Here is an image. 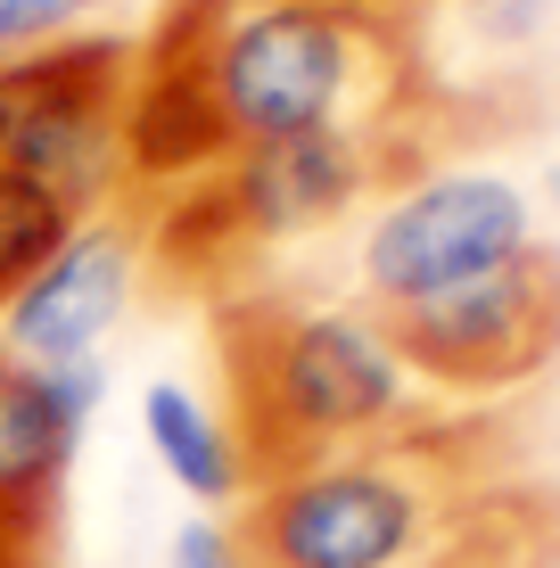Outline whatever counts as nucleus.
I'll return each mask as SVG.
<instances>
[{"label": "nucleus", "instance_id": "nucleus-12", "mask_svg": "<svg viewBox=\"0 0 560 568\" xmlns=\"http://www.w3.org/2000/svg\"><path fill=\"white\" fill-rule=\"evenodd\" d=\"M165 568H256V552H247L240 519L198 511V519H182V527L165 536Z\"/></svg>", "mask_w": 560, "mask_h": 568}, {"label": "nucleus", "instance_id": "nucleus-6", "mask_svg": "<svg viewBox=\"0 0 560 568\" xmlns=\"http://www.w3.org/2000/svg\"><path fill=\"white\" fill-rule=\"evenodd\" d=\"M528 247H544L536 240V199L511 173L437 165V173H404L371 206V223L355 240V281L371 313H413L519 264Z\"/></svg>", "mask_w": 560, "mask_h": 568}, {"label": "nucleus", "instance_id": "nucleus-4", "mask_svg": "<svg viewBox=\"0 0 560 568\" xmlns=\"http://www.w3.org/2000/svg\"><path fill=\"white\" fill-rule=\"evenodd\" d=\"M141 50L115 33H67V42L0 67V165L58 190L74 214H108L132 182L124 108Z\"/></svg>", "mask_w": 560, "mask_h": 568}, {"label": "nucleus", "instance_id": "nucleus-14", "mask_svg": "<svg viewBox=\"0 0 560 568\" xmlns=\"http://www.w3.org/2000/svg\"><path fill=\"white\" fill-rule=\"evenodd\" d=\"M470 9V33L478 42H495V50H528L536 33L560 17V0H461Z\"/></svg>", "mask_w": 560, "mask_h": 568}, {"label": "nucleus", "instance_id": "nucleus-13", "mask_svg": "<svg viewBox=\"0 0 560 568\" xmlns=\"http://www.w3.org/2000/svg\"><path fill=\"white\" fill-rule=\"evenodd\" d=\"M67 33H83V17H74L67 0H0V67L67 42Z\"/></svg>", "mask_w": 560, "mask_h": 568}, {"label": "nucleus", "instance_id": "nucleus-7", "mask_svg": "<svg viewBox=\"0 0 560 568\" xmlns=\"http://www.w3.org/2000/svg\"><path fill=\"white\" fill-rule=\"evenodd\" d=\"M379 322H388L396 355L420 387L503 396V387H528L560 355V256L528 247L519 264L487 272V281L429 297L413 313H379Z\"/></svg>", "mask_w": 560, "mask_h": 568}, {"label": "nucleus", "instance_id": "nucleus-9", "mask_svg": "<svg viewBox=\"0 0 560 568\" xmlns=\"http://www.w3.org/2000/svg\"><path fill=\"white\" fill-rule=\"evenodd\" d=\"M100 404H108V355L91 363L0 355V536H17L26 552H42Z\"/></svg>", "mask_w": 560, "mask_h": 568}, {"label": "nucleus", "instance_id": "nucleus-10", "mask_svg": "<svg viewBox=\"0 0 560 568\" xmlns=\"http://www.w3.org/2000/svg\"><path fill=\"white\" fill-rule=\"evenodd\" d=\"M141 437L157 454V469L198 511H231V503L256 495V462H247L231 413L215 396H198L190 379H149L141 387Z\"/></svg>", "mask_w": 560, "mask_h": 568}, {"label": "nucleus", "instance_id": "nucleus-5", "mask_svg": "<svg viewBox=\"0 0 560 568\" xmlns=\"http://www.w3.org/2000/svg\"><path fill=\"white\" fill-rule=\"evenodd\" d=\"M396 132H305V141L231 149L206 182H190L165 214V247L190 272L206 247H281L346 223L371 190H396Z\"/></svg>", "mask_w": 560, "mask_h": 568}, {"label": "nucleus", "instance_id": "nucleus-15", "mask_svg": "<svg viewBox=\"0 0 560 568\" xmlns=\"http://www.w3.org/2000/svg\"><path fill=\"white\" fill-rule=\"evenodd\" d=\"M264 0H165V26H223V17H247Z\"/></svg>", "mask_w": 560, "mask_h": 568}, {"label": "nucleus", "instance_id": "nucleus-3", "mask_svg": "<svg viewBox=\"0 0 560 568\" xmlns=\"http://www.w3.org/2000/svg\"><path fill=\"white\" fill-rule=\"evenodd\" d=\"M470 495L478 486L461 445L413 428L256 478V495L240 503V536L256 568H437Z\"/></svg>", "mask_w": 560, "mask_h": 568}, {"label": "nucleus", "instance_id": "nucleus-17", "mask_svg": "<svg viewBox=\"0 0 560 568\" xmlns=\"http://www.w3.org/2000/svg\"><path fill=\"white\" fill-rule=\"evenodd\" d=\"M536 206L560 214V156H544V173H536Z\"/></svg>", "mask_w": 560, "mask_h": 568}, {"label": "nucleus", "instance_id": "nucleus-19", "mask_svg": "<svg viewBox=\"0 0 560 568\" xmlns=\"http://www.w3.org/2000/svg\"><path fill=\"white\" fill-rule=\"evenodd\" d=\"M0 568H33V552H26L17 536H0Z\"/></svg>", "mask_w": 560, "mask_h": 568}, {"label": "nucleus", "instance_id": "nucleus-18", "mask_svg": "<svg viewBox=\"0 0 560 568\" xmlns=\"http://www.w3.org/2000/svg\"><path fill=\"white\" fill-rule=\"evenodd\" d=\"M74 17H115V9H141V0H67Z\"/></svg>", "mask_w": 560, "mask_h": 568}, {"label": "nucleus", "instance_id": "nucleus-1", "mask_svg": "<svg viewBox=\"0 0 560 568\" xmlns=\"http://www.w3.org/2000/svg\"><path fill=\"white\" fill-rule=\"evenodd\" d=\"M215 108L223 149L305 141V132H396L413 50L371 0H264L223 26H157Z\"/></svg>", "mask_w": 560, "mask_h": 568}, {"label": "nucleus", "instance_id": "nucleus-16", "mask_svg": "<svg viewBox=\"0 0 560 568\" xmlns=\"http://www.w3.org/2000/svg\"><path fill=\"white\" fill-rule=\"evenodd\" d=\"M503 568H560V519L544 527V536H528V544H519V552H511Z\"/></svg>", "mask_w": 560, "mask_h": 568}, {"label": "nucleus", "instance_id": "nucleus-8", "mask_svg": "<svg viewBox=\"0 0 560 568\" xmlns=\"http://www.w3.org/2000/svg\"><path fill=\"white\" fill-rule=\"evenodd\" d=\"M149 240L132 231V214H83L67 231V247L0 305V355L17 363H91L108 355V338L124 329L132 297H141Z\"/></svg>", "mask_w": 560, "mask_h": 568}, {"label": "nucleus", "instance_id": "nucleus-11", "mask_svg": "<svg viewBox=\"0 0 560 568\" xmlns=\"http://www.w3.org/2000/svg\"><path fill=\"white\" fill-rule=\"evenodd\" d=\"M74 223H83V214L58 199V190H42V182H26V173L0 165V305H9L17 288L67 247Z\"/></svg>", "mask_w": 560, "mask_h": 568}, {"label": "nucleus", "instance_id": "nucleus-2", "mask_svg": "<svg viewBox=\"0 0 560 568\" xmlns=\"http://www.w3.org/2000/svg\"><path fill=\"white\" fill-rule=\"evenodd\" d=\"M223 413L256 478L420 428V379L371 305L247 297L223 313Z\"/></svg>", "mask_w": 560, "mask_h": 568}, {"label": "nucleus", "instance_id": "nucleus-20", "mask_svg": "<svg viewBox=\"0 0 560 568\" xmlns=\"http://www.w3.org/2000/svg\"><path fill=\"white\" fill-rule=\"evenodd\" d=\"M371 9H388V17H396V9H404V0H371Z\"/></svg>", "mask_w": 560, "mask_h": 568}]
</instances>
